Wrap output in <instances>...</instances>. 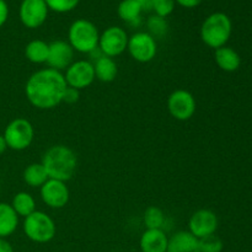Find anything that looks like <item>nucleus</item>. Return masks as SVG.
<instances>
[{
    "mask_svg": "<svg viewBox=\"0 0 252 252\" xmlns=\"http://www.w3.org/2000/svg\"><path fill=\"white\" fill-rule=\"evenodd\" d=\"M66 81L62 71L51 68L34 71L26 81L25 95L27 101L38 110H52L63 102Z\"/></svg>",
    "mask_w": 252,
    "mask_h": 252,
    "instance_id": "nucleus-1",
    "label": "nucleus"
},
{
    "mask_svg": "<svg viewBox=\"0 0 252 252\" xmlns=\"http://www.w3.org/2000/svg\"><path fill=\"white\" fill-rule=\"evenodd\" d=\"M41 164L43 165L49 179L66 182L75 175L78 169V157L71 148L57 144L46 150Z\"/></svg>",
    "mask_w": 252,
    "mask_h": 252,
    "instance_id": "nucleus-2",
    "label": "nucleus"
},
{
    "mask_svg": "<svg viewBox=\"0 0 252 252\" xmlns=\"http://www.w3.org/2000/svg\"><path fill=\"white\" fill-rule=\"evenodd\" d=\"M233 31L230 17L224 12H213L206 17L201 26V39L209 48L218 49L229 41Z\"/></svg>",
    "mask_w": 252,
    "mask_h": 252,
    "instance_id": "nucleus-3",
    "label": "nucleus"
},
{
    "mask_svg": "<svg viewBox=\"0 0 252 252\" xmlns=\"http://www.w3.org/2000/svg\"><path fill=\"white\" fill-rule=\"evenodd\" d=\"M100 32L94 22L78 19L68 30V43L78 53L90 54L98 47Z\"/></svg>",
    "mask_w": 252,
    "mask_h": 252,
    "instance_id": "nucleus-4",
    "label": "nucleus"
},
{
    "mask_svg": "<svg viewBox=\"0 0 252 252\" xmlns=\"http://www.w3.org/2000/svg\"><path fill=\"white\" fill-rule=\"evenodd\" d=\"M22 229L25 235L37 244L49 243L57 234V225L53 218L42 211H34L24 218Z\"/></svg>",
    "mask_w": 252,
    "mask_h": 252,
    "instance_id": "nucleus-5",
    "label": "nucleus"
},
{
    "mask_svg": "<svg viewBox=\"0 0 252 252\" xmlns=\"http://www.w3.org/2000/svg\"><path fill=\"white\" fill-rule=\"evenodd\" d=\"M4 138L7 148L15 152H22L32 144L34 138V128L26 118H15L5 127Z\"/></svg>",
    "mask_w": 252,
    "mask_h": 252,
    "instance_id": "nucleus-6",
    "label": "nucleus"
},
{
    "mask_svg": "<svg viewBox=\"0 0 252 252\" xmlns=\"http://www.w3.org/2000/svg\"><path fill=\"white\" fill-rule=\"evenodd\" d=\"M127 51L138 63H149L157 56V39L148 32H135L128 38Z\"/></svg>",
    "mask_w": 252,
    "mask_h": 252,
    "instance_id": "nucleus-7",
    "label": "nucleus"
},
{
    "mask_svg": "<svg viewBox=\"0 0 252 252\" xmlns=\"http://www.w3.org/2000/svg\"><path fill=\"white\" fill-rule=\"evenodd\" d=\"M167 111L175 120L185 121L191 120L197 110V102L194 96L189 91L179 89L172 91L167 97Z\"/></svg>",
    "mask_w": 252,
    "mask_h": 252,
    "instance_id": "nucleus-8",
    "label": "nucleus"
},
{
    "mask_svg": "<svg viewBox=\"0 0 252 252\" xmlns=\"http://www.w3.org/2000/svg\"><path fill=\"white\" fill-rule=\"evenodd\" d=\"M128 34L125 29L120 26H110L100 33L98 48L101 53L110 58H116L127 51Z\"/></svg>",
    "mask_w": 252,
    "mask_h": 252,
    "instance_id": "nucleus-9",
    "label": "nucleus"
},
{
    "mask_svg": "<svg viewBox=\"0 0 252 252\" xmlns=\"http://www.w3.org/2000/svg\"><path fill=\"white\" fill-rule=\"evenodd\" d=\"M64 79L69 88L76 89V90H84L93 85L95 81V70L94 64L91 62L81 59V61L73 62L64 73Z\"/></svg>",
    "mask_w": 252,
    "mask_h": 252,
    "instance_id": "nucleus-10",
    "label": "nucleus"
},
{
    "mask_svg": "<svg viewBox=\"0 0 252 252\" xmlns=\"http://www.w3.org/2000/svg\"><path fill=\"white\" fill-rule=\"evenodd\" d=\"M39 194L47 207L52 209H62L68 204L70 191L66 182L48 179L39 189Z\"/></svg>",
    "mask_w": 252,
    "mask_h": 252,
    "instance_id": "nucleus-11",
    "label": "nucleus"
},
{
    "mask_svg": "<svg viewBox=\"0 0 252 252\" xmlns=\"http://www.w3.org/2000/svg\"><path fill=\"white\" fill-rule=\"evenodd\" d=\"M49 9L44 0H22L19 16L27 29H38L46 22Z\"/></svg>",
    "mask_w": 252,
    "mask_h": 252,
    "instance_id": "nucleus-12",
    "label": "nucleus"
},
{
    "mask_svg": "<svg viewBox=\"0 0 252 252\" xmlns=\"http://www.w3.org/2000/svg\"><path fill=\"white\" fill-rule=\"evenodd\" d=\"M218 217L211 209H198L189 220V231L197 239L216 234L218 229Z\"/></svg>",
    "mask_w": 252,
    "mask_h": 252,
    "instance_id": "nucleus-13",
    "label": "nucleus"
},
{
    "mask_svg": "<svg viewBox=\"0 0 252 252\" xmlns=\"http://www.w3.org/2000/svg\"><path fill=\"white\" fill-rule=\"evenodd\" d=\"M74 49L71 48L68 41L63 39H57L49 43L48 59H47V65L48 68L54 70L63 71L73 63L74 59Z\"/></svg>",
    "mask_w": 252,
    "mask_h": 252,
    "instance_id": "nucleus-14",
    "label": "nucleus"
},
{
    "mask_svg": "<svg viewBox=\"0 0 252 252\" xmlns=\"http://www.w3.org/2000/svg\"><path fill=\"white\" fill-rule=\"evenodd\" d=\"M169 238L164 229H147L140 236L142 252H166Z\"/></svg>",
    "mask_w": 252,
    "mask_h": 252,
    "instance_id": "nucleus-15",
    "label": "nucleus"
},
{
    "mask_svg": "<svg viewBox=\"0 0 252 252\" xmlns=\"http://www.w3.org/2000/svg\"><path fill=\"white\" fill-rule=\"evenodd\" d=\"M166 252H201L199 240L189 230L176 231L169 238Z\"/></svg>",
    "mask_w": 252,
    "mask_h": 252,
    "instance_id": "nucleus-16",
    "label": "nucleus"
},
{
    "mask_svg": "<svg viewBox=\"0 0 252 252\" xmlns=\"http://www.w3.org/2000/svg\"><path fill=\"white\" fill-rule=\"evenodd\" d=\"M144 11L138 0H122L118 4L117 14L122 21L132 27H138L142 22V12Z\"/></svg>",
    "mask_w": 252,
    "mask_h": 252,
    "instance_id": "nucleus-17",
    "label": "nucleus"
},
{
    "mask_svg": "<svg viewBox=\"0 0 252 252\" xmlns=\"http://www.w3.org/2000/svg\"><path fill=\"white\" fill-rule=\"evenodd\" d=\"M19 218L11 204L0 202V239H6L16 231Z\"/></svg>",
    "mask_w": 252,
    "mask_h": 252,
    "instance_id": "nucleus-18",
    "label": "nucleus"
},
{
    "mask_svg": "<svg viewBox=\"0 0 252 252\" xmlns=\"http://www.w3.org/2000/svg\"><path fill=\"white\" fill-rule=\"evenodd\" d=\"M93 64L94 70H95V78L101 83H112L116 80L118 74V66L115 59L101 56Z\"/></svg>",
    "mask_w": 252,
    "mask_h": 252,
    "instance_id": "nucleus-19",
    "label": "nucleus"
},
{
    "mask_svg": "<svg viewBox=\"0 0 252 252\" xmlns=\"http://www.w3.org/2000/svg\"><path fill=\"white\" fill-rule=\"evenodd\" d=\"M214 61H216L217 65L221 70L228 71V73L238 70L241 64V59L238 52L226 46L216 49V52H214Z\"/></svg>",
    "mask_w": 252,
    "mask_h": 252,
    "instance_id": "nucleus-20",
    "label": "nucleus"
},
{
    "mask_svg": "<svg viewBox=\"0 0 252 252\" xmlns=\"http://www.w3.org/2000/svg\"><path fill=\"white\" fill-rule=\"evenodd\" d=\"M49 43L43 39H32L25 47V57L33 64H46L48 59Z\"/></svg>",
    "mask_w": 252,
    "mask_h": 252,
    "instance_id": "nucleus-21",
    "label": "nucleus"
},
{
    "mask_svg": "<svg viewBox=\"0 0 252 252\" xmlns=\"http://www.w3.org/2000/svg\"><path fill=\"white\" fill-rule=\"evenodd\" d=\"M22 179H24L25 184H26L27 186L32 187V189H41L42 185H43L49 177L41 162H32V164L27 165V166L25 167L24 174H22Z\"/></svg>",
    "mask_w": 252,
    "mask_h": 252,
    "instance_id": "nucleus-22",
    "label": "nucleus"
},
{
    "mask_svg": "<svg viewBox=\"0 0 252 252\" xmlns=\"http://www.w3.org/2000/svg\"><path fill=\"white\" fill-rule=\"evenodd\" d=\"M11 207L16 214L22 218H26L27 216L33 213L36 211V201H34L33 196L29 192H17L14 196L11 202Z\"/></svg>",
    "mask_w": 252,
    "mask_h": 252,
    "instance_id": "nucleus-23",
    "label": "nucleus"
},
{
    "mask_svg": "<svg viewBox=\"0 0 252 252\" xmlns=\"http://www.w3.org/2000/svg\"><path fill=\"white\" fill-rule=\"evenodd\" d=\"M143 221L147 229H162L166 218L161 209L155 206H150L143 214Z\"/></svg>",
    "mask_w": 252,
    "mask_h": 252,
    "instance_id": "nucleus-24",
    "label": "nucleus"
},
{
    "mask_svg": "<svg viewBox=\"0 0 252 252\" xmlns=\"http://www.w3.org/2000/svg\"><path fill=\"white\" fill-rule=\"evenodd\" d=\"M147 29L148 33L152 34L155 39L162 38L164 36H166L167 31H169V24H167L166 19H164V17L153 15L148 19Z\"/></svg>",
    "mask_w": 252,
    "mask_h": 252,
    "instance_id": "nucleus-25",
    "label": "nucleus"
},
{
    "mask_svg": "<svg viewBox=\"0 0 252 252\" xmlns=\"http://www.w3.org/2000/svg\"><path fill=\"white\" fill-rule=\"evenodd\" d=\"M49 10L58 14H65L71 11L79 5L80 0H44Z\"/></svg>",
    "mask_w": 252,
    "mask_h": 252,
    "instance_id": "nucleus-26",
    "label": "nucleus"
},
{
    "mask_svg": "<svg viewBox=\"0 0 252 252\" xmlns=\"http://www.w3.org/2000/svg\"><path fill=\"white\" fill-rule=\"evenodd\" d=\"M223 248V241L216 234L199 239V251L201 252H221Z\"/></svg>",
    "mask_w": 252,
    "mask_h": 252,
    "instance_id": "nucleus-27",
    "label": "nucleus"
},
{
    "mask_svg": "<svg viewBox=\"0 0 252 252\" xmlns=\"http://www.w3.org/2000/svg\"><path fill=\"white\" fill-rule=\"evenodd\" d=\"M175 4H176L175 0H154L152 10L155 12V15L166 19L174 12Z\"/></svg>",
    "mask_w": 252,
    "mask_h": 252,
    "instance_id": "nucleus-28",
    "label": "nucleus"
},
{
    "mask_svg": "<svg viewBox=\"0 0 252 252\" xmlns=\"http://www.w3.org/2000/svg\"><path fill=\"white\" fill-rule=\"evenodd\" d=\"M79 96H80V91L76 90V89L73 88H66L65 93H64V97H63V102L65 103H75L78 102Z\"/></svg>",
    "mask_w": 252,
    "mask_h": 252,
    "instance_id": "nucleus-29",
    "label": "nucleus"
},
{
    "mask_svg": "<svg viewBox=\"0 0 252 252\" xmlns=\"http://www.w3.org/2000/svg\"><path fill=\"white\" fill-rule=\"evenodd\" d=\"M9 17V6L5 0H0V27L5 25Z\"/></svg>",
    "mask_w": 252,
    "mask_h": 252,
    "instance_id": "nucleus-30",
    "label": "nucleus"
},
{
    "mask_svg": "<svg viewBox=\"0 0 252 252\" xmlns=\"http://www.w3.org/2000/svg\"><path fill=\"white\" fill-rule=\"evenodd\" d=\"M203 0H175L176 4H179L180 6L186 7V9H193V7L198 6Z\"/></svg>",
    "mask_w": 252,
    "mask_h": 252,
    "instance_id": "nucleus-31",
    "label": "nucleus"
},
{
    "mask_svg": "<svg viewBox=\"0 0 252 252\" xmlns=\"http://www.w3.org/2000/svg\"><path fill=\"white\" fill-rule=\"evenodd\" d=\"M0 252H14L11 244L5 239H0Z\"/></svg>",
    "mask_w": 252,
    "mask_h": 252,
    "instance_id": "nucleus-32",
    "label": "nucleus"
},
{
    "mask_svg": "<svg viewBox=\"0 0 252 252\" xmlns=\"http://www.w3.org/2000/svg\"><path fill=\"white\" fill-rule=\"evenodd\" d=\"M138 1H139V4L142 5L144 11H150L153 7V2H154V0H138Z\"/></svg>",
    "mask_w": 252,
    "mask_h": 252,
    "instance_id": "nucleus-33",
    "label": "nucleus"
},
{
    "mask_svg": "<svg viewBox=\"0 0 252 252\" xmlns=\"http://www.w3.org/2000/svg\"><path fill=\"white\" fill-rule=\"evenodd\" d=\"M6 149H7V144L6 142H5L4 135L0 134V155L4 154V153L6 152Z\"/></svg>",
    "mask_w": 252,
    "mask_h": 252,
    "instance_id": "nucleus-34",
    "label": "nucleus"
}]
</instances>
